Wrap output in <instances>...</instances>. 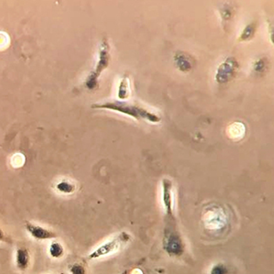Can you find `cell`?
Masks as SVG:
<instances>
[{
    "label": "cell",
    "instance_id": "cell-13",
    "mask_svg": "<svg viewBox=\"0 0 274 274\" xmlns=\"http://www.w3.org/2000/svg\"><path fill=\"white\" fill-rule=\"evenodd\" d=\"M129 95V80L128 75H125L122 80L120 81V86H119V92L118 97L121 100L126 99Z\"/></svg>",
    "mask_w": 274,
    "mask_h": 274
},
{
    "label": "cell",
    "instance_id": "cell-3",
    "mask_svg": "<svg viewBox=\"0 0 274 274\" xmlns=\"http://www.w3.org/2000/svg\"><path fill=\"white\" fill-rule=\"evenodd\" d=\"M162 247L171 257H180L185 252V242L178 230L176 218L165 219Z\"/></svg>",
    "mask_w": 274,
    "mask_h": 274
},
{
    "label": "cell",
    "instance_id": "cell-18",
    "mask_svg": "<svg viewBox=\"0 0 274 274\" xmlns=\"http://www.w3.org/2000/svg\"><path fill=\"white\" fill-rule=\"evenodd\" d=\"M0 242H5V243H8V244L13 243V240L6 235V233L4 232V230L1 227H0Z\"/></svg>",
    "mask_w": 274,
    "mask_h": 274
},
{
    "label": "cell",
    "instance_id": "cell-6",
    "mask_svg": "<svg viewBox=\"0 0 274 274\" xmlns=\"http://www.w3.org/2000/svg\"><path fill=\"white\" fill-rule=\"evenodd\" d=\"M238 70V63L233 57L227 58L219 65L216 73V80L219 84H226L231 80Z\"/></svg>",
    "mask_w": 274,
    "mask_h": 274
},
{
    "label": "cell",
    "instance_id": "cell-9",
    "mask_svg": "<svg viewBox=\"0 0 274 274\" xmlns=\"http://www.w3.org/2000/svg\"><path fill=\"white\" fill-rule=\"evenodd\" d=\"M15 262L17 270L25 272L31 265V254L26 247H18L16 250Z\"/></svg>",
    "mask_w": 274,
    "mask_h": 274
},
{
    "label": "cell",
    "instance_id": "cell-16",
    "mask_svg": "<svg viewBox=\"0 0 274 274\" xmlns=\"http://www.w3.org/2000/svg\"><path fill=\"white\" fill-rule=\"evenodd\" d=\"M69 272L71 274H86V270L83 264L75 262L69 266Z\"/></svg>",
    "mask_w": 274,
    "mask_h": 274
},
{
    "label": "cell",
    "instance_id": "cell-1",
    "mask_svg": "<svg viewBox=\"0 0 274 274\" xmlns=\"http://www.w3.org/2000/svg\"><path fill=\"white\" fill-rule=\"evenodd\" d=\"M202 222L207 232L223 236L230 230L231 214L226 206L218 203H209L203 209Z\"/></svg>",
    "mask_w": 274,
    "mask_h": 274
},
{
    "label": "cell",
    "instance_id": "cell-5",
    "mask_svg": "<svg viewBox=\"0 0 274 274\" xmlns=\"http://www.w3.org/2000/svg\"><path fill=\"white\" fill-rule=\"evenodd\" d=\"M131 237L128 232H121L117 237L113 238L111 240L103 243L97 249L92 251L89 254L88 258L90 259H97L107 256L109 254H113L116 251L120 249L121 247L127 244L130 240Z\"/></svg>",
    "mask_w": 274,
    "mask_h": 274
},
{
    "label": "cell",
    "instance_id": "cell-19",
    "mask_svg": "<svg viewBox=\"0 0 274 274\" xmlns=\"http://www.w3.org/2000/svg\"><path fill=\"white\" fill-rule=\"evenodd\" d=\"M232 15V11H231V8H229L228 6H226L225 8L222 10V17H223V19H228Z\"/></svg>",
    "mask_w": 274,
    "mask_h": 274
},
{
    "label": "cell",
    "instance_id": "cell-21",
    "mask_svg": "<svg viewBox=\"0 0 274 274\" xmlns=\"http://www.w3.org/2000/svg\"><path fill=\"white\" fill-rule=\"evenodd\" d=\"M61 274H65V273H62Z\"/></svg>",
    "mask_w": 274,
    "mask_h": 274
},
{
    "label": "cell",
    "instance_id": "cell-14",
    "mask_svg": "<svg viewBox=\"0 0 274 274\" xmlns=\"http://www.w3.org/2000/svg\"><path fill=\"white\" fill-rule=\"evenodd\" d=\"M256 31V26L254 23L247 25V27L244 29V31L242 32L241 36L240 38V40H249L251 39L255 33Z\"/></svg>",
    "mask_w": 274,
    "mask_h": 274
},
{
    "label": "cell",
    "instance_id": "cell-20",
    "mask_svg": "<svg viewBox=\"0 0 274 274\" xmlns=\"http://www.w3.org/2000/svg\"><path fill=\"white\" fill-rule=\"evenodd\" d=\"M130 273H131V270L128 269V270H125L121 274H130Z\"/></svg>",
    "mask_w": 274,
    "mask_h": 274
},
{
    "label": "cell",
    "instance_id": "cell-7",
    "mask_svg": "<svg viewBox=\"0 0 274 274\" xmlns=\"http://www.w3.org/2000/svg\"><path fill=\"white\" fill-rule=\"evenodd\" d=\"M162 202L165 208V219H175L173 213L172 183L169 179L162 180Z\"/></svg>",
    "mask_w": 274,
    "mask_h": 274
},
{
    "label": "cell",
    "instance_id": "cell-11",
    "mask_svg": "<svg viewBox=\"0 0 274 274\" xmlns=\"http://www.w3.org/2000/svg\"><path fill=\"white\" fill-rule=\"evenodd\" d=\"M65 250L63 244L59 241H52L49 246V254L54 259L62 258L65 255Z\"/></svg>",
    "mask_w": 274,
    "mask_h": 274
},
{
    "label": "cell",
    "instance_id": "cell-8",
    "mask_svg": "<svg viewBox=\"0 0 274 274\" xmlns=\"http://www.w3.org/2000/svg\"><path fill=\"white\" fill-rule=\"evenodd\" d=\"M25 229L31 235V237L36 240H51L56 239L58 237V235L54 231L40 225H36L32 222L25 223Z\"/></svg>",
    "mask_w": 274,
    "mask_h": 274
},
{
    "label": "cell",
    "instance_id": "cell-17",
    "mask_svg": "<svg viewBox=\"0 0 274 274\" xmlns=\"http://www.w3.org/2000/svg\"><path fill=\"white\" fill-rule=\"evenodd\" d=\"M267 67V61L265 58H260L258 59V61L255 62L254 66H253V70L256 73H263L264 70L266 69Z\"/></svg>",
    "mask_w": 274,
    "mask_h": 274
},
{
    "label": "cell",
    "instance_id": "cell-4",
    "mask_svg": "<svg viewBox=\"0 0 274 274\" xmlns=\"http://www.w3.org/2000/svg\"><path fill=\"white\" fill-rule=\"evenodd\" d=\"M110 61V46L106 39H104L101 42L99 52H98V61L95 69L90 73L86 80L85 82V86L89 90H94L97 87L98 79L102 72L108 66Z\"/></svg>",
    "mask_w": 274,
    "mask_h": 274
},
{
    "label": "cell",
    "instance_id": "cell-10",
    "mask_svg": "<svg viewBox=\"0 0 274 274\" xmlns=\"http://www.w3.org/2000/svg\"><path fill=\"white\" fill-rule=\"evenodd\" d=\"M173 59H174L175 65L177 66V68L180 71L186 73V72H189V71L192 70L194 62L191 59V57L188 56L186 53H184L182 51H178L175 53Z\"/></svg>",
    "mask_w": 274,
    "mask_h": 274
},
{
    "label": "cell",
    "instance_id": "cell-15",
    "mask_svg": "<svg viewBox=\"0 0 274 274\" xmlns=\"http://www.w3.org/2000/svg\"><path fill=\"white\" fill-rule=\"evenodd\" d=\"M210 274H229V270L225 264L218 263L211 269Z\"/></svg>",
    "mask_w": 274,
    "mask_h": 274
},
{
    "label": "cell",
    "instance_id": "cell-2",
    "mask_svg": "<svg viewBox=\"0 0 274 274\" xmlns=\"http://www.w3.org/2000/svg\"><path fill=\"white\" fill-rule=\"evenodd\" d=\"M92 107L97 109H107V110L117 111L124 115H128L129 117H132L137 120H144L150 121L152 123H159L161 121V118L158 115L152 113L141 106L132 105L127 102L109 101L101 104H93Z\"/></svg>",
    "mask_w": 274,
    "mask_h": 274
},
{
    "label": "cell",
    "instance_id": "cell-12",
    "mask_svg": "<svg viewBox=\"0 0 274 274\" xmlns=\"http://www.w3.org/2000/svg\"><path fill=\"white\" fill-rule=\"evenodd\" d=\"M57 191L63 194H72L75 192L76 187L68 180H62L55 186Z\"/></svg>",
    "mask_w": 274,
    "mask_h": 274
}]
</instances>
